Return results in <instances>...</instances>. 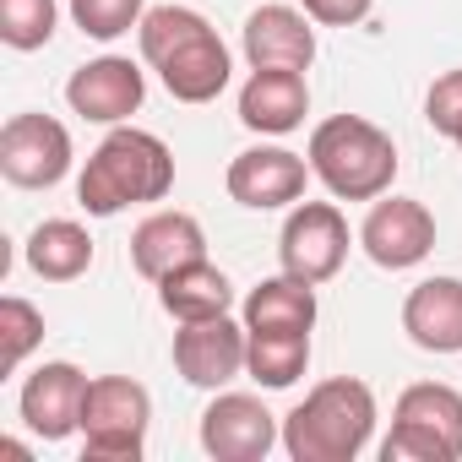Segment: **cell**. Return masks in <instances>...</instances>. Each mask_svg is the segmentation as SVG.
Returning a JSON list of instances; mask_svg holds the SVG:
<instances>
[{
  "label": "cell",
  "instance_id": "277c9868",
  "mask_svg": "<svg viewBox=\"0 0 462 462\" xmlns=\"http://www.w3.org/2000/svg\"><path fill=\"white\" fill-rule=\"evenodd\" d=\"M310 174L337 201H375L397 180V147L365 115H332L310 131Z\"/></svg>",
  "mask_w": 462,
  "mask_h": 462
},
{
  "label": "cell",
  "instance_id": "52a82bcc",
  "mask_svg": "<svg viewBox=\"0 0 462 462\" xmlns=\"http://www.w3.org/2000/svg\"><path fill=\"white\" fill-rule=\"evenodd\" d=\"M278 256H283V273H294L305 283L337 278L348 262V217L332 201H300L283 223Z\"/></svg>",
  "mask_w": 462,
  "mask_h": 462
},
{
  "label": "cell",
  "instance_id": "83f0119b",
  "mask_svg": "<svg viewBox=\"0 0 462 462\" xmlns=\"http://www.w3.org/2000/svg\"><path fill=\"white\" fill-rule=\"evenodd\" d=\"M457 147H462V136H457Z\"/></svg>",
  "mask_w": 462,
  "mask_h": 462
},
{
  "label": "cell",
  "instance_id": "7a4b0ae2",
  "mask_svg": "<svg viewBox=\"0 0 462 462\" xmlns=\"http://www.w3.org/2000/svg\"><path fill=\"white\" fill-rule=\"evenodd\" d=\"M174 190V152L136 125H115L77 180V201L93 217H115L136 201H163Z\"/></svg>",
  "mask_w": 462,
  "mask_h": 462
},
{
  "label": "cell",
  "instance_id": "7402d4cb",
  "mask_svg": "<svg viewBox=\"0 0 462 462\" xmlns=\"http://www.w3.org/2000/svg\"><path fill=\"white\" fill-rule=\"evenodd\" d=\"M310 365V332H251L245 348V375H256L262 386H294Z\"/></svg>",
  "mask_w": 462,
  "mask_h": 462
},
{
  "label": "cell",
  "instance_id": "30bf717a",
  "mask_svg": "<svg viewBox=\"0 0 462 462\" xmlns=\"http://www.w3.org/2000/svg\"><path fill=\"white\" fill-rule=\"evenodd\" d=\"M359 245H365V256L375 267L408 273V267H419L435 251V217L413 196H392V201L375 196V207H370V217L359 228Z\"/></svg>",
  "mask_w": 462,
  "mask_h": 462
},
{
  "label": "cell",
  "instance_id": "ac0fdd59",
  "mask_svg": "<svg viewBox=\"0 0 462 462\" xmlns=\"http://www.w3.org/2000/svg\"><path fill=\"white\" fill-rule=\"evenodd\" d=\"M310 115V88L305 71H251L240 88V120L262 136H289Z\"/></svg>",
  "mask_w": 462,
  "mask_h": 462
},
{
  "label": "cell",
  "instance_id": "7c38bea8",
  "mask_svg": "<svg viewBox=\"0 0 462 462\" xmlns=\"http://www.w3.org/2000/svg\"><path fill=\"white\" fill-rule=\"evenodd\" d=\"M142 98H147V82H142V71H136L131 60H120V55L88 60V66L71 71V82H66L71 115H82V120H93V125H120V120H131V115L142 109Z\"/></svg>",
  "mask_w": 462,
  "mask_h": 462
},
{
  "label": "cell",
  "instance_id": "8fae6325",
  "mask_svg": "<svg viewBox=\"0 0 462 462\" xmlns=\"http://www.w3.org/2000/svg\"><path fill=\"white\" fill-rule=\"evenodd\" d=\"M245 348H251V332L235 327L228 316H212V321H185L174 332V370L201 386V392H217L235 375H245Z\"/></svg>",
  "mask_w": 462,
  "mask_h": 462
},
{
  "label": "cell",
  "instance_id": "8992f818",
  "mask_svg": "<svg viewBox=\"0 0 462 462\" xmlns=\"http://www.w3.org/2000/svg\"><path fill=\"white\" fill-rule=\"evenodd\" d=\"M152 397L131 375H98L88 381L82 402V457L88 462H136L147 446Z\"/></svg>",
  "mask_w": 462,
  "mask_h": 462
},
{
  "label": "cell",
  "instance_id": "ffe728a7",
  "mask_svg": "<svg viewBox=\"0 0 462 462\" xmlns=\"http://www.w3.org/2000/svg\"><path fill=\"white\" fill-rule=\"evenodd\" d=\"M158 305L185 327V321H212V316H228V305H235V289H228V278L217 267L190 262V267H174L163 283H158Z\"/></svg>",
  "mask_w": 462,
  "mask_h": 462
},
{
  "label": "cell",
  "instance_id": "44dd1931",
  "mask_svg": "<svg viewBox=\"0 0 462 462\" xmlns=\"http://www.w3.org/2000/svg\"><path fill=\"white\" fill-rule=\"evenodd\" d=\"M28 267L44 283H71L93 267V235L71 217H50L28 235Z\"/></svg>",
  "mask_w": 462,
  "mask_h": 462
},
{
  "label": "cell",
  "instance_id": "9a60e30c",
  "mask_svg": "<svg viewBox=\"0 0 462 462\" xmlns=\"http://www.w3.org/2000/svg\"><path fill=\"white\" fill-rule=\"evenodd\" d=\"M82 402H88V375L66 359L39 365L23 381V424L44 440H66L71 430H82Z\"/></svg>",
  "mask_w": 462,
  "mask_h": 462
},
{
  "label": "cell",
  "instance_id": "5b68a950",
  "mask_svg": "<svg viewBox=\"0 0 462 462\" xmlns=\"http://www.w3.org/2000/svg\"><path fill=\"white\" fill-rule=\"evenodd\" d=\"M462 457V392L446 381H419L397 397L381 462H457Z\"/></svg>",
  "mask_w": 462,
  "mask_h": 462
},
{
  "label": "cell",
  "instance_id": "cb8c5ba5",
  "mask_svg": "<svg viewBox=\"0 0 462 462\" xmlns=\"http://www.w3.org/2000/svg\"><path fill=\"white\" fill-rule=\"evenodd\" d=\"M55 0H0V39L12 50H44L55 39Z\"/></svg>",
  "mask_w": 462,
  "mask_h": 462
},
{
  "label": "cell",
  "instance_id": "9c48e42d",
  "mask_svg": "<svg viewBox=\"0 0 462 462\" xmlns=\"http://www.w3.org/2000/svg\"><path fill=\"white\" fill-rule=\"evenodd\" d=\"M278 446V419L251 392H217L201 413V451L217 462H262Z\"/></svg>",
  "mask_w": 462,
  "mask_h": 462
},
{
  "label": "cell",
  "instance_id": "d4e9b609",
  "mask_svg": "<svg viewBox=\"0 0 462 462\" xmlns=\"http://www.w3.org/2000/svg\"><path fill=\"white\" fill-rule=\"evenodd\" d=\"M71 17H77V28L88 33V39H120V33H131V28H142V0H71Z\"/></svg>",
  "mask_w": 462,
  "mask_h": 462
},
{
  "label": "cell",
  "instance_id": "3957f363",
  "mask_svg": "<svg viewBox=\"0 0 462 462\" xmlns=\"http://www.w3.org/2000/svg\"><path fill=\"white\" fill-rule=\"evenodd\" d=\"M375 435V392L354 375L321 381L289 419L283 451L294 462H354Z\"/></svg>",
  "mask_w": 462,
  "mask_h": 462
},
{
  "label": "cell",
  "instance_id": "2e32d148",
  "mask_svg": "<svg viewBox=\"0 0 462 462\" xmlns=\"http://www.w3.org/2000/svg\"><path fill=\"white\" fill-rule=\"evenodd\" d=\"M201 256H207V235H201V223L190 212H152L131 235V262L152 283H163L174 267H190Z\"/></svg>",
  "mask_w": 462,
  "mask_h": 462
},
{
  "label": "cell",
  "instance_id": "5bb4252c",
  "mask_svg": "<svg viewBox=\"0 0 462 462\" xmlns=\"http://www.w3.org/2000/svg\"><path fill=\"white\" fill-rule=\"evenodd\" d=\"M316 17L294 6H262L245 17V60L251 71H310L316 60Z\"/></svg>",
  "mask_w": 462,
  "mask_h": 462
},
{
  "label": "cell",
  "instance_id": "4316f807",
  "mask_svg": "<svg viewBox=\"0 0 462 462\" xmlns=\"http://www.w3.org/2000/svg\"><path fill=\"white\" fill-rule=\"evenodd\" d=\"M370 6H375V0H305V12L321 28H354V23L370 17Z\"/></svg>",
  "mask_w": 462,
  "mask_h": 462
},
{
  "label": "cell",
  "instance_id": "6da1fadb",
  "mask_svg": "<svg viewBox=\"0 0 462 462\" xmlns=\"http://www.w3.org/2000/svg\"><path fill=\"white\" fill-rule=\"evenodd\" d=\"M142 60L158 66L169 98L180 104H212L228 88V50L212 33V23L190 6H152L136 28Z\"/></svg>",
  "mask_w": 462,
  "mask_h": 462
},
{
  "label": "cell",
  "instance_id": "ba28073f",
  "mask_svg": "<svg viewBox=\"0 0 462 462\" xmlns=\"http://www.w3.org/2000/svg\"><path fill=\"white\" fill-rule=\"evenodd\" d=\"M71 169V131L50 115H12L0 131V174L23 190H50Z\"/></svg>",
  "mask_w": 462,
  "mask_h": 462
},
{
  "label": "cell",
  "instance_id": "d6986e66",
  "mask_svg": "<svg viewBox=\"0 0 462 462\" xmlns=\"http://www.w3.org/2000/svg\"><path fill=\"white\" fill-rule=\"evenodd\" d=\"M316 327V283L283 273L245 294V332H310Z\"/></svg>",
  "mask_w": 462,
  "mask_h": 462
},
{
  "label": "cell",
  "instance_id": "e0dca14e",
  "mask_svg": "<svg viewBox=\"0 0 462 462\" xmlns=\"http://www.w3.org/2000/svg\"><path fill=\"white\" fill-rule=\"evenodd\" d=\"M402 332L424 354H462V278H424L402 300Z\"/></svg>",
  "mask_w": 462,
  "mask_h": 462
},
{
  "label": "cell",
  "instance_id": "4fadbf2b",
  "mask_svg": "<svg viewBox=\"0 0 462 462\" xmlns=\"http://www.w3.org/2000/svg\"><path fill=\"white\" fill-rule=\"evenodd\" d=\"M305 180H310V163L289 147H251L228 163V196L240 207H256V212H273V207H289L305 196Z\"/></svg>",
  "mask_w": 462,
  "mask_h": 462
},
{
  "label": "cell",
  "instance_id": "484cf974",
  "mask_svg": "<svg viewBox=\"0 0 462 462\" xmlns=\"http://www.w3.org/2000/svg\"><path fill=\"white\" fill-rule=\"evenodd\" d=\"M424 120L440 131V136H462V66L457 71H446V77H435V88H430V98H424Z\"/></svg>",
  "mask_w": 462,
  "mask_h": 462
},
{
  "label": "cell",
  "instance_id": "603a6c76",
  "mask_svg": "<svg viewBox=\"0 0 462 462\" xmlns=\"http://www.w3.org/2000/svg\"><path fill=\"white\" fill-rule=\"evenodd\" d=\"M39 343H44V316H39V305L6 294V300H0V370L12 375Z\"/></svg>",
  "mask_w": 462,
  "mask_h": 462
}]
</instances>
